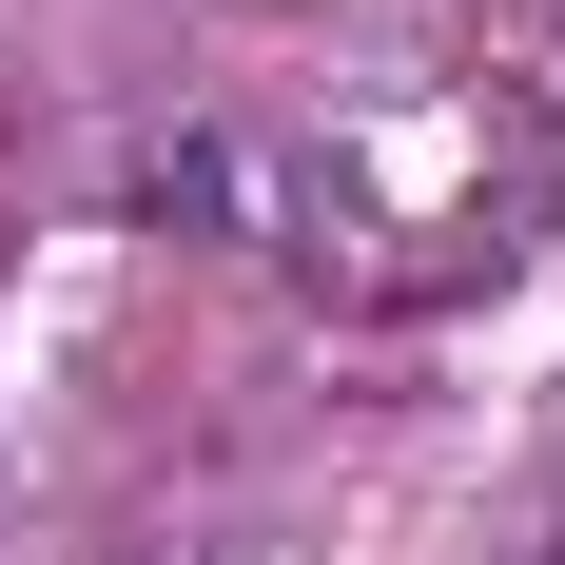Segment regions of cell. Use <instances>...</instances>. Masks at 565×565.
I'll list each match as a JSON object with an SVG mask.
<instances>
[{
    "label": "cell",
    "instance_id": "cell-1",
    "mask_svg": "<svg viewBox=\"0 0 565 565\" xmlns=\"http://www.w3.org/2000/svg\"><path fill=\"white\" fill-rule=\"evenodd\" d=\"M526 215H546V137L488 98H429V157L409 117H332L292 137V254L351 292H449V274H508Z\"/></svg>",
    "mask_w": 565,
    "mask_h": 565
}]
</instances>
